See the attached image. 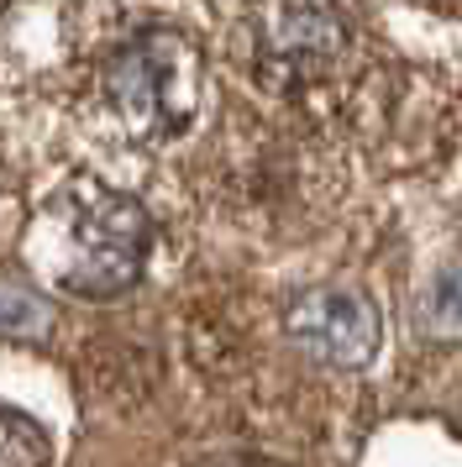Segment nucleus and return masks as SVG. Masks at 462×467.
Wrapping results in <instances>:
<instances>
[{"instance_id": "obj_8", "label": "nucleus", "mask_w": 462, "mask_h": 467, "mask_svg": "<svg viewBox=\"0 0 462 467\" xmlns=\"http://www.w3.org/2000/svg\"><path fill=\"white\" fill-rule=\"evenodd\" d=\"M194 467H257V462H247V457H215V462H194Z\"/></svg>"}, {"instance_id": "obj_5", "label": "nucleus", "mask_w": 462, "mask_h": 467, "mask_svg": "<svg viewBox=\"0 0 462 467\" xmlns=\"http://www.w3.org/2000/svg\"><path fill=\"white\" fill-rule=\"evenodd\" d=\"M415 331L425 341H441V347L462 341V253L446 257L415 295Z\"/></svg>"}, {"instance_id": "obj_7", "label": "nucleus", "mask_w": 462, "mask_h": 467, "mask_svg": "<svg viewBox=\"0 0 462 467\" xmlns=\"http://www.w3.org/2000/svg\"><path fill=\"white\" fill-rule=\"evenodd\" d=\"M47 331V305L26 289H0V337L32 341Z\"/></svg>"}, {"instance_id": "obj_2", "label": "nucleus", "mask_w": 462, "mask_h": 467, "mask_svg": "<svg viewBox=\"0 0 462 467\" xmlns=\"http://www.w3.org/2000/svg\"><path fill=\"white\" fill-rule=\"evenodd\" d=\"M100 95L126 137L163 142L194 121L205 95V58L173 26H142L105 53Z\"/></svg>"}, {"instance_id": "obj_3", "label": "nucleus", "mask_w": 462, "mask_h": 467, "mask_svg": "<svg viewBox=\"0 0 462 467\" xmlns=\"http://www.w3.org/2000/svg\"><path fill=\"white\" fill-rule=\"evenodd\" d=\"M252 68L268 89L331 79L352 53V22L336 0H257L247 16Z\"/></svg>"}, {"instance_id": "obj_6", "label": "nucleus", "mask_w": 462, "mask_h": 467, "mask_svg": "<svg viewBox=\"0 0 462 467\" xmlns=\"http://www.w3.org/2000/svg\"><path fill=\"white\" fill-rule=\"evenodd\" d=\"M0 467H47V436L32 415L0 404Z\"/></svg>"}, {"instance_id": "obj_4", "label": "nucleus", "mask_w": 462, "mask_h": 467, "mask_svg": "<svg viewBox=\"0 0 462 467\" xmlns=\"http://www.w3.org/2000/svg\"><path fill=\"white\" fill-rule=\"evenodd\" d=\"M284 331L299 352H310L326 368H362L378 352L383 320H378L373 299L357 289H305L289 299Z\"/></svg>"}, {"instance_id": "obj_1", "label": "nucleus", "mask_w": 462, "mask_h": 467, "mask_svg": "<svg viewBox=\"0 0 462 467\" xmlns=\"http://www.w3.org/2000/svg\"><path fill=\"white\" fill-rule=\"evenodd\" d=\"M147 211L100 179H68L26 232V257L58 295L110 299L126 295L147 263Z\"/></svg>"}]
</instances>
